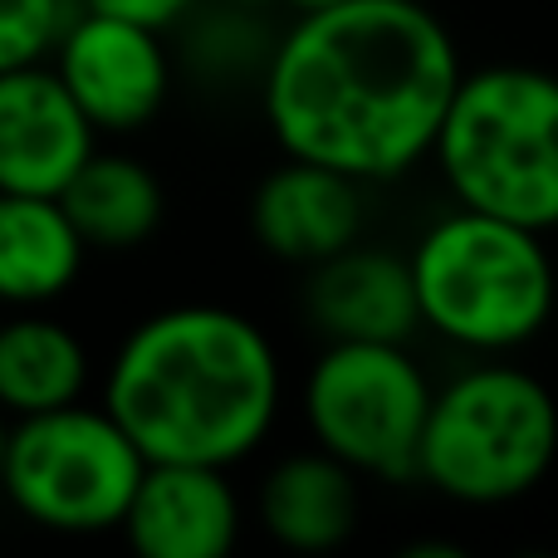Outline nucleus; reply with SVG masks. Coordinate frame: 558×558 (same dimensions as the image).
Here are the masks:
<instances>
[{"label":"nucleus","instance_id":"nucleus-18","mask_svg":"<svg viewBox=\"0 0 558 558\" xmlns=\"http://www.w3.org/2000/svg\"><path fill=\"white\" fill-rule=\"evenodd\" d=\"M84 10H104V15H118V20H133V25H147V29H172L182 20H192L202 10V0H78Z\"/></svg>","mask_w":558,"mask_h":558},{"label":"nucleus","instance_id":"nucleus-12","mask_svg":"<svg viewBox=\"0 0 558 558\" xmlns=\"http://www.w3.org/2000/svg\"><path fill=\"white\" fill-rule=\"evenodd\" d=\"M304 314L328 343H412L422 328L407 255L363 241L308 270Z\"/></svg>","mask_w":558,"mask_h":558},{"label":"nucleus","instance_id":"nucleus-20","mask_svg":"<svg viewBox=\"0 0 558 558\" xmlns=\"http://www.w3.org/2000/svg\"><path fill=\"white\" fill-rule=\"evenodd\" d=\"M294 15H308V10H328V5H338V0H284Z\"/></svg>","mask_w":558,"mask_h":558},{"label":"nucleus","instance_id":"nucleus-8","mask_svg":"<svg viewBox=\"0 0 558 558\" xmlns=\"http://www.w3.org/2000/svg\"><path fill=\"white\" fill-rule=\"evenodd\" d=\"M94 133H137L167 108L172 54L162 29L78 5L45 59Z\"/></svg>","mask_w":558,"mask_h":558},{"label":"nucleus","instance_id":"nucleus-21","mask_svg":"<svg viewBox=\"0 0 558 558\" xmlns=\"http://www.w3.org/2000/svg\"><path fill=\"white\" fill-rule=\"evenodd\" d=\"M221 5H231V10H265V5H275V0H221Z\"/></svg>","mask_w":558,"mask_h":558},{"label":"nucleus","instance_id":"nucleus-23","mask_svg":"<svg viewBox=\"0 0 558 558\" xmlns=\"http://www.w3.org/2000/svg\"><path fill=\"white\" fill-rule=\"evenodd\" d=\"M514 558H554V554H544V549H530V554H514Z\"/></svg>","mask_w":558,"mask_h":558},{"label":"nucleus","instance_id":"nucleus-16","mask_svg":"<svg viewBox=\"0 0 558 558\" xmlns=\"http://www.w3.org/2000/svg\"><path fill=\"white\" fill-rule=\"evenodd\" d=\"M88 348L69 324L45 308H15L0 318V412L39 416L54 407L84 402L88 387Z\"/></svg>","mask_w":558,"mask_h":558},{"label":"nucleus","instance_id":"nucleus-5","mask_svg":"<svg viewBox=\"0 0 558 558\" xmlns=\"http://www.w3.org/2000/svg\"><path fill=\"white\" fill-rule=\"evenodd\" d=\"M558 416L549 387L514 363H481L432 392L416 441V475L446 500L495 510L549 475Z\"/></svg>","mask_w":558,"mask_h":558},{"label":"nucleus","instance_id":"nucleus-3","mask_svg":"<svg viewBox=\"0 0 558 558\" xmlns=\"http://www.w3.org/2000/svg\"><path fill=\"white\" fill-rule=\"evenodd\" d=\"M432 157L465 211L549 235L558 221V88L544 69L485 64L456 78Z\"/></svg>","mask_w":558,"mask_h":558},{"label":"nucleus","instance_id":"nucleus-17","mask_svg":"<svg viewBox=\"0 0 558 558\" xmlns=\"http://www.w3.org/2000/svg\"><path fill=\"white\" fill-rule=\"evenodd\" d=\"M78 0H0V74L45 64Z\"/></svg>","mask_w":558,"mask_h":558},{"label":"nucleus","instance_id":"nucleus-22","mask_svg":"<svg viewBox=\"0 0 558 558\" xmlns=\"http://www.w3.org/2000/svg\"><path fill=\"white\" fill-rule=\"evenodd\" d=\"M5 436H10V422H5V412H0V461H5Z\"/></svg>","mask_w":558,"mask_h":558},{"label":"nucleus","instance_id":"nucleus-15","mask_svg":"<svg viewBox=\"0 0 558 558\" xmlns=\"http://www.w3.org/2000/svg\"><path fill=\"white\" fill-rule=\"evenodd\" d=\"M88 245L54 196L0 192V304L49 308L84 275Z\"/></svg>","mask_w":558,"mask_h":558},{"label":"nucleus","instance_id":"nucleus-6","mask_svg":"<svg viewBox=\"0 0 558 558\" xmlns=\"http://www.w3.org/2000/svg\"><path fill=\"white\" fill-rule=\"evenodd\" d=\"M143 471V451L104 407L69 402L10 426L0 490L39 530L104 534L118 530Z\"/></svg>","mask_w":558,"mask_h":558},{"label":"nucleus","instance_id":"nucleus-4","mask_svg":"<svg viewBox=\"0 0 558 558\" xmlns=\"http://www.w3.org/2000/svg\"><path fill=\"white\" fill-rule=\"evenodd\" d=\"M422 328L500 357L534 343L554 308V265L539 231L456 206L407 255Z\"/></svg>","mask_w":558,"mask_h":558},{"label":"nucleus","instance_id":"nucleus-13","mask_svg":"<svg viewBox=\"0 0 558 558\" xmlns=\"http://www.w3.org/2000/svg\"><path fill=\"white\" fill-rule=\"evenodd\" d=\"M260 530L289 554H333L363 520V475L328 451H294L270 465L255 495Z\"/></svg>","mask_w":558,"mask_h":558},{"label":"nucleus","instance_id":"nucleus-11","mask_svg":"<svg viewBox=\"0 0 558 558\" xmlns=\"http://www.w3.org/2000/svg\"><path fill=\"white\" fill-rule=\"evenodd\" d=\"M94 147L98 133L49 64L0 74V192L59 196Z\"/></svg>","mask_w":558,"mask_h":558},{"label":"nucleus","instance_id":"nucleus-2","mask_svg":"<svg viewBox=\"0 0 558 558\" xmlns=\"http://www.w3.org/2000/svg\"><path fill=\"white\" fill-rule=\"evenodd\" d=\"M284 373L255 318L226 304H177L143 318L113 353L104 412L143 461L231 471L279 422Z\"/></svg>","mask_w":558,"mask_h":558},{"label":"nucleus","instance_id":"nucleus-1","mask_svg":"<svg viewBox=\"0 0 558 558\" xmlns=\"http://www.w3.org/2000/svg\"><path fill=\"white\" fill-rule=\"evenodd\" d=\"M456 78V39L422 0H338L270 45L260 108L284 157L367 186L432 157Z\"/></svg>","mask_w":558,"mask_h":558},{"label":"nucleus","instance_id":"nucleus-14","mask_svg":"<svg viewBox=\"0 0 558 558\" xmlns=\"http://www.w3.org/2000/svg\"><path fill=\"white\" fill-rule=\"evenodd\" d=\"M54 202L88 251H133L153 241L167 216V192L153 167L128 153H98V147L59 186Z\"/></svg>","mask_w":558,"mask_h":558},{"label":"nucleus","instance_id":"nucleus-19","mask_svg":"<svg viewBox=\"0 0 558 558\" xmlns=\"http://www.w3.org/2000/svg\"><path fill=\"white\" fill-rule=\"evenodd\" d=\"M392 558H475V554L451 539H416V544H407V549H397Z\"/></svg>","mask_w":558,"mask_h":558},{"label":"nucleus","instance_id":"nucleus-7","mask_svg":"<svg viewBox=\"0 0 558 558\" xmlns=\"http://www.w3.org/2000/svg\"><path fill=\"white\" fill-rule=\"evenodd\" d=\"M432 392L407 343H328L299 402L318 451L363 481H412Z\"/></svg>","mask_w":558,"mask_h":558},{"label":"nucleus","instance_id":"nucleus-10","mask_svg":"<svg viewBox=\"0 0 558 558\" xmlns=\"http://www.w3.org/2000/svg\"><path fill=\"white\" fill-rule=\"evenodd\" d=\"M363 226H367L363 182L333 172V167L284 157L255 186V202H251L255 241H260L265 255L299 265V270H314L318 260L357 245Z\"/></svg>","mask_w":558,"mask_h":558},{"label":"nucleus","instance_id":"nucleus-9","mask_svg":"<svg viewBox=\"0 0 558 558\" xmlns=\"http://www.w3.org/2000/svg\"><path fill=\"white\" fill-rule=\"evenodd\" d=\"M118 530L133 558H231L241 544V495L221 465L147 461Z\"/></svg>","mask_w":558,"mask_h":558}]
</instances>
